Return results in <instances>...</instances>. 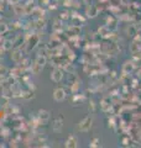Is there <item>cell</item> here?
Instances as JSON below:
<instances>
[{"label":"cell","mask_w":141,"mask_h":148,"mask_svg":"<svg viewBox=\"0 0 141 148\" xmlns=\"http://www.w3.org/2000/svg\"><path fill=\"white\" fill-rule=\"evenodd\" d=\"M53 99L56 101H58V103H61V101H63L66 99V90L63 89V88H57V89H55Z\"/></svg>","instance_id":"obj_2"},{"label":"cell","mask_w":141,"mask_h":148,"mask_svg":"<svg viewBox=\"0 0 141 148\" xmlns=\"http://www.w3.org/2000/svg\"><path fill=\"white\" fill-rule=\"evenodd\" d=\"M62 78H63V72L61 71V69H55L52 74H51V79L56 83H59L62 80Z\"/></svg>","instance_id":"obj_3"},{"label":"cell","mask_w":141,"mask_h":148,"mask_svg":"<svg viewBox=\"0 0 141 148\" xmlns=\"http://www.w3.org/2000/svg\"><path fill=\"white\" fill-rule=\"evenodd\" d=\"M78 138L76 136H69L66 141V147H77L78 145Z\"/></svg>","instance_id":"obj_4"},{"label":"cell","mask_w":141,"mask_h":148,"mask_svg":"<svg viewBox=\"0 0 141 148\" xmlns=\"http://www.w3.org/2000/svg\"><path fill=\"white\" fill-rule=\"evenodd\" d=\"M3 52H4V49H3L1 47H0V56H3Z\"/></svg>","instance_id":"obj_8"},{"label":"cell","mask_w":141,"mask_h":148,"mask_svg":"<svg viewBox=\"0 0 141 148\" xmlns=\"http://www.w3.org/2000/svg\"><path fill=\"white\" fill-rule=\"evenodd\" d=\"M62 128V120H56V121L53 122V130L55 131H59V130Z\"/></svg>","instance_id":"obj_6"},{"label":"cell","mask_w":141,"mask_h":148,"mask_svg":"<svg viewBox=\"0 0 141 148\" xmlns=\"http://www.w3.org/2000/svg\"><path fill=\"white\" fill-rule=\"evenodd\" d=\"M92 119L91 117H84L81 122H79V125H78V130L79 131H82V132H87V131H89L91 130V127H92Z\"/></svg>","instance_id":"obj_1"},{"label":"cell","mask_w":141,"mask_h":148,"mask_svg":"<svg viewBox=\"0 0 141 148\" xmlns=\"http://www.w3.org/2000/svg\"><path fill=\"white\" fill-rule=\"evenodd\" d=\"M36 63L40 64L41 67H44L45 64H46V57H44V56H39L37 59H36Z\"/></svg>","instance_id":"obj_7"},{"label":"cell","mask_w":141,"mask_h":148,"mask_svg":"<svg viewBox=\"0 0 141 148\" xmlns=\"http://www.w3.org/2000/svg\"><path fill=\"white\" fill-rule=\"evenodd\" d=\"M39 117L42 122H47L50 120V114H48V111H46V110H41L40 112H39Z\"/></svg>","instance_id":"obj_5"}]
</instances>
